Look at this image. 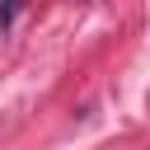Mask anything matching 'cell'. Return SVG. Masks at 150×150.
<instances>
[{
    "label": "cell",
    "instance_id": "cell-1",
    "mask_svg": "<svg viewBox=\"0 0 150 150\" xmlns=\"http://www.w3.org/2000/svg\"><path fill=\"white\" fill-rule=\"evenodd\" d=\"M9 19H14V0H0V28H9Z\"/></svg>",
    "mask_w": 150,
    "mask_h": 150
}]
</instances>
